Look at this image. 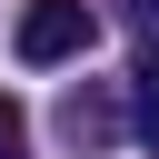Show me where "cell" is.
<instances>
[{
    "label": "cell",
    "mask_w": 159,
    "mask_h": 159,
    "mask_svg": "<svg viewBox=\"0 0 159 159\" xmlns=\"http://www.w3.org/2000/svg\"><path fill=\"white\" fill-rule=\"evenodd\" d=\"M0 159H20V109L0 99Z\"/></svg>",
    "instance_id": "cell-5"
},
{
    "label": "cell",
    "mask_w": 159,
    "mask_h": 159,
    "mask_svg": "<svg viewBox=\"0 0 159 159\" xmlns=\"http://www.w3.org/2000/svg\"><path fill=\"white\" fill-rule=\"evenodd\" d=\"M129 129H139V139L159 149V50H149V60L129 70Z\"/></svg>",
    "instance_id": "cell-3"
},
{
    "label": "cell",
    "mask_w": 159,
    "mask_h": 159,
    "mask_svg": "<svg viewBox=\"0 0 159 159\" xmlns=\"http://www.w3.org/2000/svg\"><path fill=\"white\" fill-rule=\"evenodd\" d=\"M119 20H129V30L149 40V50H159V0H119Z\"/></svg>",
    "instance_id": "cell-4"
},
{
    "label": "cell",
    "mask_w": 159,
    "mask_h": 159,
    "mask_svg": "<svg viewBox=\"0 0 159 159\" xmlns=\"http://www.w3.org/2000/svg\"><path fill=\"white\" fill-rule=\"evenodd\" d=\"M119 129H129V99H119V89H70V99H60V139H70V149H109Z\"/></svg>",
    "instance_id": "cell-2"
},
{
    "label": "cell",
    "mask_w": 159,
    "mask_h": 159,
    "mask_svg": "<svg viewBox=\"0 0 159 159\" xmlns=\"http://www.w3.org/2000/svg\"><path fill=\"white\" fill-rule=\"evenodd\" d=\"M89 40H99V10H89V0H20L10 50H20L30 70H60V60H80Z\"/></svg>",
    "instance_id": "cell-1"
}]
</instances>
